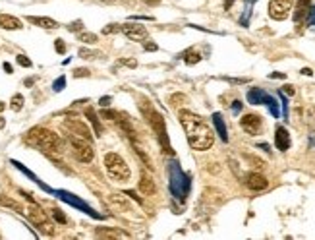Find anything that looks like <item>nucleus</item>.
<instances>
[{
  "label": "nucleus",
  "mask_w": 315,
  "mask_h": 240,
  "mask_svg": "<svg viewBox=\"0 0 315 240\" xmlns=\"http://www.w3.org/2000/svg\"><path fill=\"white\" fill-rule=\"evenodd\" d=\"M284 91H286V93H288V95H294V89H292V87H290V86H286V87H284Z\"/></svg>",
  "instance_id": "46"
},
{
  "label": "nucleus",
  "mask_w": 315,
  "mask_h": 240,
  "mask_svg": "<svg viewBox=\"0 0 315 240\" xmlns=\"http://www.w3.org/2000/svg\"><path fill=\"white\" fill-rule=\"evenodd\" d=\"M85 76H89V70H85V68H78L74 72V78H85Z\"/></svg>",
  "instance_id": "36"
},
{
  "label": "nucleus",
  "mask_w": 315,
  "mask_h": 240,
  "mask_svg": "<svg viewBox=\"0 0 315 240\" xmlns=\"http://www.w3.org/2000/svg\"><path fill=\"white\" fill-rule=\"evenodd\" d=\"M108 203L112 205V209H116V211H120V213L132 211V205H130V201L126 199L124 194H110V196H108Z\"/></svg>",
  "instance_id": "14"
},
{
  "label": "nucleus",
  "mask_w": 315,
  "mask_h": 240,
  "mask_svg": "<svg viewBox=\"0 0 315 240\" xmlns=\"http://www.w3.org/2000/svg\"><path fill=\"white\" fill-rule=\"evenodd\" d=\"M170 105L172 107H180V105H184L186 101H188V97L184 95V93H174V95H170Z\"/></svg>",
  "instance_id": "27"
},
{
  "label": "nucleus",
  "mask_w": 315,
  "mask_h": 240,
  "mask_svg": "<svg viewBox=\"0 0 315 240\" xmlns=\"http://www.w3.org/2000/svg\"><path fill=\"white\" fill-rule=\"evenodd\" d=\"M275 145L278 151H288L290 149V134L284 126H276V132H275Z\"/></svg>",
  "instance_id": "15"
},
{
  "label": "nucleus",
  "mask_w": 315,
  "mask_h": 240,
  "mask_svg": "<svg viewBox=\"0 0 315 240\" xmlns=\"http://www.w3.org/2000/svg\"><path fill=\"white\" fill-rule=\"evenodd\" d=\"M296 0H271L269 2V16L276 22H282L290 16L292 12V6H294Z\"/></svg>",
  "instance_id": "10"
},
{
  "label": "nucleus",
  "mask_w": 315,
  "mask_h": 240,
  "mask_svg": "<svg viewBox=\"0 0 315 240\" xmlns=\"http://www.w3.org/2000/svg\"><path fill=\"white\" fill-rule=\"evenodd\" d=\"M64 86H66V78L62 76V78H58V80L54 82V91H62V89H64Z\"/></svg>",
  "instance_id": "35"
},
{
  "label": "nucleus",
  "mask_w": 315,
  "mask_h": 240,
  "mask_svg": "<svg viewBox=\"0 0 315 240\" xmlns=\"http://www.w3.org/2000/svg\"><path fill=\"white\" fill-rule=\"evenodd\" d=\"M64 128L72 134V136H78V138H83L87 142H93V134H91V128L79 120V118H66L64 120Z\"/></svg>",
  "instance_id": "9"
},
{
  "label": "nucleus",
  "mask_w": 315,
  "mask_h": 240,
  "mask_svg": "<svg viewBox=\"0 0 315 240\" xmlns=\"http://www.w3.org/2000/svg\"><path fill=\"white\" fill-rule=\"evenodd\" d=\"M21 107H23V97L21 95H14L12 97V101H10V109L12 110H21Z\"/></svg>",
  "instance_id": "28"
},
{
  "label": "nucleus",
  "mask_w": 315,
  "mask_h": 240,
  "mask_svg": "<svg viewBox=\"0 0 315 240\" xmlns=\"http://www.w3.org/2000/svg\"><path fill=\"white\" fill-rule=\"evenodd\" d=\"M54 47H56V50H58L60 54H64V52H66V45H64V41H62V39H56V45H54Z\"/></svg>",
  "instance_id": "37"
},
{
  "label": "nucleus",
  "mask_w": 315,
  "mask_h": 240,
  "mask_svg": "<svg viewBox=\"0 0 315 240\" xmlns=\"http://www.w3.org/2000/svg\"><path fill=\"white\" fill-rule=\"evenodd\" d=\"M105 169L114 182H128L132 178L130 165L126 163V159L122 155H118L114 151H108L105 155Z\"/></svg>",
  "instance_id": "4"
},
{
  "label": "nucleus",
  "mask_w": 315,
  "mask_h": 240,
  "mask_svg": "<svg viewBox=\"0 0 315 240\" xmlns=\"http://www.w3.org/2000/svg\"><path fill=\"white\" fill-rule=\"evenodd\" d=\"M79 56H81V58H95L97 52H93V50H89V48H79Z\"/></svg>",
  "instance_id": "33"
},
{
  "label": "nucleus",
  "mask_w": 315,
  "mask_h": 240,
  "mask_svg": "<svg viewBox=\"0 0 315 240\" xmlns=\"http://www.w3.org/2000/svg\"><path fill=\"white\" fill-rule=\"evenodd\" d=\"M213 124H215V128H217V134L220 136V140H222V142H228V132H226L224 120H222V116H220L218 112L213 114Z\"/></svg>",
  "instance_id": "22"
},
{
  "label": "nucleus",
  "mask_w": 315,
  "mask_h": 240,
  "mask_svg": "<svg viewBox=\"0 0 315 240\" xmlns=\"http://www.w3.org/2000/svg\"><path fill=\"white\" fill-rule=\"evenodd\" d=\"M4 126H6V120H4L2 116H0V128H4Z\"/></svg>",
  "instance_id": "47"
},
{
  "label": "nucleus",
  "mask_w": 315,
  "mask_h": 240,
  "mask_svg": "<svg viewBox=\"0 0 315 240\" xmlns=\"http://www.w3.org/2000/svg\"><path fill=\"white\" fill-rule=\"evenodd\" d=\"M248 101L252 103V105H269V109H271V112L275 114V116H278V107H276V101L273 99V97H269L267 93H263L261 89H252L250 93H248Z\"/></svg>",
  "instance_id": "11"
},
{
  "label": "nucleus",
  "mask_w": 315,
  "mask_h": 240,
  "mask_svg": "<svg viewBox=\"0 0 315 240\" xmlns=\"http://www.w3.org/2000/svg\"><path fill=\"white\" fill-rule=\"evenodd\" d=\"M4 70H6V74H12V66L8 62H4Z\"/></svg>",
  "instance_id": "44"
},
{
  "label": "nucleus",
  "mask_w": 315,
  "mask_h": 240,
  "mask_svg": "<svg viewBox=\"0 0 315 240\" xmlns=\"http://www.w3.org/2000/svg\"><path fill=\"white\" fill-rule=\"evenodd\" d=\"M78 39H79L81 43H87V45L97 43V35H95V33H89V31H79V33H78Z\"/></svg>",
  "instance_id": "24"
},
{
  "label": "nucleus",
  "mask_w": 315,
  "mask_h": 240,
  "mask_svg": "<svg viewBox=\"0 0 315 240\" xmlns=\"http://www.w3.org/2000/svg\"><path fill=\"white\" fill-rule=\"evenodd\" d=\"M184 60H186V64L194 66V64H197V62L201 60V54H199V52H196V50H188V52H186V56H184Z\"/></svg>",
  "instance_id": "25"
},
{
  "label": "nucleus",
  "mask_w": 315,
  "mask_h": 240,
  "mask_svg": "<svg viewBox=\"0 0 315 240\" xmlns=\"http://www.w3.org/2000/svg\"><path fill=\"white\" fill-rule=\"evenodd\" d=\"M58 196H60V197H62V199H64V201H68V203H72V205H74V207H79V209H83V211H85V213H89V215H93V217H99V215H97V213H95V211H93V209H91V207H89V205H87V203H83V201H81V199H78V197H76V196H74V194H68V192H58Z\"/></svg>",
  "instance_id": "16"
},
{
  "label": "nucleus",
  "mask_w": 315,
  "mask_h": 240,
  "mask_svg": "<svg viewBox=\"0 0 315 240\" xmlns=\"http://www.w3.org/2000/svg\"><path fill=\"white\" fill-rule=\"evenodd\" d=\"M139 192L143 194V196H155V192H157L155 180H153L147 173H143V175L139 176Z\"/></svg>",
  "instance_id": "17"
},
{
  "label": "nucleus",
  "mask_w": 315,
  "mask_h": 240,
  "mask_svg": "<svg viewBox=\"0 0 315 240\" xmlns=\"http://www.w3.org/2000/svg\"><path fill=\"white\" fill-rule=\"evenodd\" d=\"M118 29H120V27L112 23V25H108V27H105V29H103V33H114V31H118Z\"/></svg>",
  "instance_id": "39"
},
{
  "label": "nucleus",
  "mask_w": 315,
  "mask_h": 240,
  "mask_svg": "<svg viewBox=\"0 0 315 240\" xmlns=\"http://www.w3.org/2000/svg\"><path fill=\"white\" fill-rule=\"evenodd\" d=\"M246 159H248L250 163H254V167H256V169H263V167H265V163H263L261 159H257V157H252V155H246Z\"/></svg>",
  "instance_id": "32"
},
{
  "label": "nucleus",
  "mask_w": 315,
  "mask_h": 240,
  "mask_svg": "<svg viewBox=\"0 0 315 240\" xmlns=\"http://www.w3.org/2000/svg\"><path fill=\"white\" fill-rule=\"evenodd\" d=\"M16 60H18V64H20V66H23V68H31V60H29L25 54H18V58H16Z\"/></svg>",
  "instance_id": "30"
},
{
  "label": "nucleus",
  "mask_w": 315,
  "mask_h": 240,
  "mask_svg": "<svg viewBox=\"0 0 315 240\" xmlns=\"http://www.w3.org/2000/svg\"><path fill=\"white\" fill-rule=\"evenodd\" d=\"M81 25H83V23H81V22L78 20V22L70 23V25H68V29H70V31H79V29H81Z\"/></svg>",
  "instance_id": "38"
},
{
  "label": "nucleus",
  "mask_w": 315,
  "mask_h": 240,
  "mask_svg": "<svg viewBox=\"0 0 315 240\" xmlns=\"http://www.w3.org/2000/svg\"><path fill=\"white\" fill-rule=\"evenodd\" d=\"M68 142L72 145L74 157H76L79 163H91V161L95 159V149H93L91 142H87V140H83V138H78V136H72V134H70Z\"/></svg>",
  "instance_id": "6"
},
{
  "label": "nucleus",
  "mask_w": 315,
  "mask_h": 240,
  "mask_svg": "<svg viewBox=\"0 0 315 240\" xmlns=\"http://www.w3.org/2000/svg\"><path fill=\"white\" fill-rule=\"evenodd\" d=\"M85 116H87V118H89V122L93 124L95 136H103V132H105V130H103V126H101V122H99V114H97L91 107H87V109H85Z\"/></svg>",
  "instance_id": "21"
},
{
  "label": "nucleus",
  "mask_w": 315,
  "mask_h": 240,
  "mask_svg": "<svg viewBox=\"0 0 315 240\" xmlns=\"http://www.w3.org/2000/svg\"><path fill=\"white\" fill-rule=\"evenodd\" d=\"M25 142L45 153H62V140L54 134L53 130L43 128V126H35L27 132Z\"/></svg>",
  "instance_id": "3"
},
{
  "label": "nucleus",
  "mask_w": 315,
  "mask_h": 240,
  "mask_svg": "<svg viewBox=\"0 0 315 240\" xmlns=\"http://www.w3.org/2000/svg\"><path fill=\"white\" fill-rule=\"evenodd\" d=\"M308 22H310V23H315V8H310V12H308Z\"/></svg>",
  "instance_id": "40"
},
{
  "label": "nucleus",
  "mask_w": 315,
  "mask_h": 240,
  "mask_svg": "<svg viewBox=\"0 0 315 240\" xmlns=\"http://www.w3.org/2000/svg\"><path fill=\"white\" fill-rule=\"evenodd\" d=\"M0 203H2L4 207H8V209H12V211H16V213H25V209H23V205H21L20 201H16V199H12V197H8V196H0Z\"/></svg>",
  "instance_id": "23"
},
{
  "label": "nucleus",
  "mask_w": 315,
  "mask_h": 240,
  "mask_svg": "<svg viewBox=\"0 0 315 240\" xmlns=\"http://www.w3.org/2000/svg\"><path fill=\"white\" fill-rule=\"evenodd\" d=\"M101 116H103V118H108V120H116L120 114H118L116 110H108V109H105V110L101 112Z\"/></svg>",
  "instance_id": "31"
},
{
  "label": "nucleus",
  "mask_w": 315,
  "mask_h": 240,
  "mask_svg": "<svg viewBox=\"0 0 315 240\" xmlns=\"http://www.w3.org/2000/svg\"><path fill=\"white\" fill-rule=\"evenodd\" d=\"M53 217L56 219V221H58V223H62V225L66 223V215H64V213H62L60 209H53Z\"/></svg>",
  "instance_id": "34"
},
{
  "label": "nucleus",
  "mask_w": 315,
  "mask_h": 240,
  "mask_svg": "<svg viewBox=\"0 0 315 240\" xmlns=\"http://www.w3.org/2000/svg\"><path fill=\"white\" fill-rule=\"evenodd\" d=\"M139 109H141L143 116L147 118L151 130L155 132V136L158 138V144H160V147L164 149V153L174 155V149H172L170 140H168V134H166V124H164L162 114H160L158 110H155V107L151 105V101H141V103H139Z\"/></svg>",
  "instance_id": "2"
},
{
  "label": "nucleus",
  "mask_w": 315,
  "mask_h": 240,
  "mask_svg": "<svg viewBox=\"0 0 315 240\" xmlns=\"http://www.w3.org/2000/svg\"><path fill=\"white\" fill-rule=\"evenodd\" d=\"M310 8H312L310 0H298L296 2V8H294V22H302L308 16Z\"/></svg>",
  "instance_id": "20"
},
{
  "label": "nucleus",
  "mask_w": 315,
  "mask_h": 240,
  "mask_svg": "<svg viewBox=\"0 0 315 240\" xmlns=\"http://www.w3.org/2000/svg\"><path fill=\"white\" fill-rule=\"evenodd\" d=\"M178 118H180V124L186 132L188 144L192 145V149L196 151L211 149V145L215 144V132L199 114L190 112V110H180Z\"/></svg>",
  "instance_id": "1"
},
{
  "label": "nucleus",
  "mask_w": 315,
  "mask_h": 240,
  "mask_svg": "<svg viewBox=\"0 0 315 240\" xmlns=\"http://www.w3.org/2000/svg\"><path fill=\"white\" fill-rule=\"evenodd\" d=\"M122 64H126V66H130V68H136L138 66V62L136 60H120Z\"/></svg>",
  "instance_id": "42"
},
{
  "label": "nucleus",
  "mask_w": 315,
  "mask_h": 240,
  "mask_svg": "<svg viewBox=\"0 0 315 240\" xmlns=\"http://www.w3.org/2000/svg\"><path fill=\"white\" fill-rule=\"evenodd\" d=\"M29 23L37 25V27H43V29H56L58 27V22H54L53 18H39V16H29L27 18Z\"/></svg>",
  "instance_id": "19"
},
{
  "label": "nucleus",
  "mask_w": 315,
  "mask_h": 240,
  "mask_svg": "<svg viewBox=\"0 0 315 240\" xmlns=\"http://www.w3.org/2000/svg\"><path fill=\"white\" fill-rule=\"evenodd\" d=\"M25 215L29 217V221L43 233V235H47V237H53L54 235V227L53 223H51V219H49V215L43 211V207L41 205H37L35 201H31L27 207H25Z\"/></svg>",
  "instance_id": "5"
},
{
  "label": "nucleus",
  "mask_w": 315,
  "mask_h": 240,
  "mask_svg": "<svg viewBox=\"0 0 315 240\" xmlns=\"http://www.w3.org/2000/svg\"><path fill=\"white\" fill-rule=\"evenodd\" d=\"M143 2H147V4H157L158 0H143Z\"/></svg>",
  "instance_id": "48"
},
{
  "label": "nucleus",
  "mask_w": 315,
  "mask_h": 240,
  "mask_svg": "<svg viewBox=\"0 0 315 240\" xmlns=\"http://www.w3.org/2000/svg\"><path fill=\"white\" fill-rule=\"evenodd\" d=\"M4 107H6V105H4V103H0V112L4 110Z\"/></svg>",
  "instance_id": "49"
},
{
  "label": "nucleus",
  "mask_w": 315,
  "mask_h": 240,
  "mask_svg": "<svg viewBox=\"0 0 315 240\" xmlns=\"http://www.w3.org/2000/svg\"><path fill=\"white\" fill-rule=\"evenodd\" d=\"M108 103H110V97H101V101H99L101 107H108Z\"/></svg>",
  "instance_id": "43"
},
{
  "label": "nucleus",
  "mask_w": 315,
  "mask_h": 240,
  "mask_svg": "<svg viewBox=\"0 0 315 240\" xmlns=\"http://www.w3.org/2000/svg\"><path fill=\"white\" fill-rule=\"evenodd\" d=\"M170 190L176 197H184L188 192V178L178 163H170Z\"/></svg>",
  "instance_id": "7"
},
{
  "label": "nucleus",
  "mask_w": 315,
  "mask_h": 240,
  "mask_svg": "<svg viewBox=\"0 0 315 240\" xmlns=\"http://www.w3.org/2000/svg\"><path fill=\"white\" fill-rule=\"evenodd\" d=\"M120 31L130 39V41H136V43H143L149 39V31L145 29V25L138 23V22H128L124 25H120Z\"/></svg>",
  "instance_id": "8"
},
{
  "label": "nucleus",
  "mask_w": 315,
  "mask_h": 240,
  "mask_svg": "<svg viewBox=\"0 0 315 240\" xmlns=\"http://www.w3.org/2000/svg\"><path fill=\"white\" fill-rule=\"evenodd\" d=\"M143 47H145V50H157V45H155V43H147V41H143Z\"/></svg>",
  "instance_id": "41"
},
{
  "label": "nucleus",
  "mask_w": 315,
  "mask_h": 240,
  "mask_svg": "<svg viewBox=\"0 0 315 240\" xmlns=\"http://www.w3.org/2000/svg\"><path fill=\"white\" fill-rule=\"evenodd\" d=\"M302 74H306V76H312V74H314V70H312V68H304V70H302Z\"/></svg>",
  "instance_id": "45"
},
{
  "label": "nucleus",
  "mask_w": 315,
  "mask_h": 240,
  "mask_svg": "<svg viewBox=\"0 0 315 240\" xmlns=\"http://www.w3.org/2000/svg\"><path fill=\"white\" fill-rule=\"evenodd\" d=\"M244 182H246V186H248L250 190H254V192H261V190H265V188L269 186L267 178L263 176L261 173H257V171L246 175V180H244Z\"/></svg>",
  "instance_id": "13"
},
{
  "label": "nucleus",
  "mask_w": 315,
  "mask_h": 240,
  "mask_svg": "<svg viewBox=\"0 0 315 240\" xmlns=\"http://www.w3.org/2000/svg\"><path fill=\"white\" fill-rule=\"evenodd\" d=\"M97 237H103V239H118V237H124V233H120V231H106V229H97Z\"/></svg>",
  "instance_id": "26"
},
{
  "label": "nucleus",
  "mask_w": 315,
  "mask_h": 240,
  "mask_svg": "<svg viewBox=\"0 0 315 240\" xmlns=\"http://www.w3.org/2000/svg\"><path fill=\"white\" fill-rule=\"evenodd\" d=\"M0 27L2 29H10V31H16V29H21L23 23H21V20H18V18H14L10 14H0Z\"/></svg>",
  "instance_id": "18"
},
{
  "label": "nucleus",
  "mask_w": 315,
  "mask_h": 240,
  "mask_svg": "<svg viewBox=\"0 0 315 240\" xmlns=\"http://www.w3.org/2000/svg\"><path fill=\"white\" fill-rule=\"evenodd\" d=\"M136 151H138V155L141 157V161H143V165H145V167H149V169H153V165H151V159H149V157H147V155L143 153V149L136 145Z\"/></svg>",
  "instance_id": "29"
},
{
  "label": "nucleus",
  "mask_w": 315,
  "mask_h": 240,
  "mask_svg": "<svg viewBox=\"0 0 315 240\" xmlns=\"http://www.w3.org/2000/svg\"><path fill=\"white\" fill-rule=\"evenodd\" d=\"M261 116L259 114H244L242 118H240V126H242V130L246 132V134H250V136H257L259 132H261Z\"/></svg>",
  "instance_id": "12"
}]
</instances>
